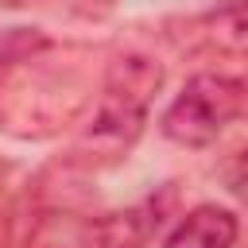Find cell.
Returning <instances> with one entry per match:
<instances>
[{"instance_id": "1", "label": "cell", "mask_w": 248, "mask_h": 248, "mask_svg": "<svg viewBox=\"0 0 248 248\" xmlns=\"http://www.w3.org/2000/svg\"><path fill=\"white\" fill-rule=\"evenodd\" d=\"M163 89V66L147 54H120L105 70V93L93 116V140L116 147H128L147 116V105Z\"/></svg>"}, {"instance_id": "2", "label": "cell", "mask_w": 248, "mask_h": 248, "mask_svg": "<svg viewBox=\"0 0 248 248\" xmlns=\"http://www.w3.org/2000/svg\"><path fill=\"white\" fill-rule=\"evenodd\" d=\"M244 97L240 81L225 74H198L182 85V93L163 112V136L182 147H205L221 136V128L240 116Z\"/></svg>"}, {"instance_id": "3", "label": "cell", "mask_w": 248, "mask_h": 248, "mask_svg": "<svg viewBox=\"0 0 248 248\" xmlns=\"http://www.w3.org/2000/svg\"><path fill=\"white\" fill-rule=\"evenodd\" d=\"M167 198H143L128 209L101 213L85 225V248H147L163 221Z\"/></svg>"}, {"instance_id": "4", "label": "cell", "mask_w": 248, "mask_h": 248, "mask_svg": "<svg viewBox=\"0 0 248 248\" xmlns=\"http://www.w3.org/2000/svg\"><path fill=\"white\" fill-rule=\"evenodd\" d=\"M232 240H236V217L221 205H198L178 221V229L167 236L163 248H232Z\"/></svg>"}, {"instance_id": "5", "label": "cell", "mask_w": 248, "mask_h": 248, "mask_svg": "<svg viewBox=\"0 0 248 248\" xmlns=\"http://www.w3.org/2000/svg\"><path fill=\"white\" fill-rule=\"evenodd\" d=\"M194 31L209 50H225V54H248V8H221L217 16L198 19Z\"/></svg>"}, {"instance_id": "6", "label": "cell", "mask_w": 248, "mask_h": 248, "mask_svg": "<svg viewBox=\"0 0 248 248\" xmlns=\"http://www.w3.org/2000/svg\"><path fill=\"white\" fill-rule=\"evenodd\" d=\"M229 190L240 194V198H248V147L236 151V159L229 163Z\"/></svg>"}, {"instance_id": "7", "label": "cell", "mask_w": 248, "mask_h": 248, "mask_svg": "<svg viewBox=\"0 0 248 248\" xmlns=\"http://www.w3.org/2000/svg\"><path fill=\"white\" fill-rule=\"evenodd\" d=\"M225 8H248V0H221Z\"/></svg>"}]
</instances>
